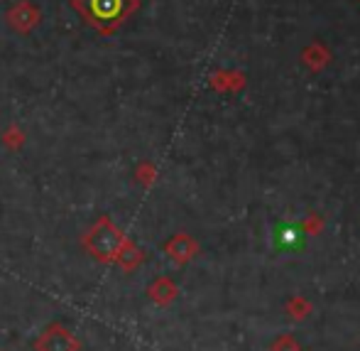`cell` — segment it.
Masks as SVG:
<instances>
[{
	"instance_id": "obj_1",
	"label": "cell",
	"mask_w": 360,
	"mask_h": 351,
	"mask_svg": "<svg viewBox=\"0 0 360 351\" xmlns=\"http://www.w3.org/2000/svg\"><path fill=\"white\" fill-rule=\"evenodd\" d=\"M81 10L91 18V23L105 25L115 23L123 15L125 0H81Z\"/></svg>"
},
{
	"instance_id": "obj_2",
	"label": "cell",
	"mask_w": 360,
	"mask_h": 351,
	"mask_svg": "<svg viewBox=\"0 0 360 351\" xmlns=\"http://www.w3.org/2000/svg\"><path fill=\"white\" fill-rule=\"evenodd\" d=\"M272 236H275V246L280 248V251H292V248H299L304 243L302 226L294 221H280Z\"/></svg>"
},
{
	"instance_id": "obj_3",
	"label": "cell",
	"mask_w": 360,
	"mask_h": 351,
	"mask_svg": "<svg viewBox=\"0 0 360 351\" xmlns=\"http://www.w3.org/2000/svg\"><path fill=\"white\" fill-rule=\"evenodd\" d=\"M74 339L67 332H52L44 339V351H74Z\"/></svg>"
}]
</instances>
